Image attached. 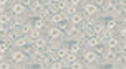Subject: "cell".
I'll list each match as a JSON object with an SVG mask.
<instances>
[{
    "instance_id": "cell-1",
    "label": "cell",
    "mask_w": 126,
    "mask_h": 69,
    "mask_svg": "<svg viewBox=\"0 0 126 69\" xmlns=\"http://www.w3.org/2000/svg\"><path fill=\"white\" fill-rule=\"evenodd\" d=\"M8 59L13 63V69H30V59L23 49L20 48H12L8 53Z\"/></svg>"
},
{
    "instance_id": "cell-2",
    "label": "cell",
    "mask_w": 126,
    "mask_h": 69,
    "mask_svg": "<svg viewBox=\"0 0 126 69\" xmlns=\"http://www.w3.org/2000/svg\"><path fill=\"white\" fill-rule=\"evenodd\" d=\"M80 58L85 61V64H86V69H101V68H103V66H101V63H100L101 54H100L96 49L85 48V49H83V53L80 54Z\"/></svg>"
},
{
    "instance_id": "cell-3",
    "label": "cell",
    "mask_w": 126,
    "mask_h": 69,
    "mask_svg": "<svg viewBox=\"0 0 126 69\" xmlns=\"http://www.w3.org/2000/svg\"><path fill=\"white\" fill-rule=\"evenodd\" d=\"M45 36L48 39H53V41H65V31L60 30V26L50 25V23H48V28L45 31Z\"/></svg>"
},
{
    "instance_id": "cell-4",
    "label": "cell",
    "mask_w": 126,
    "mask_h": 69,
    "mask_svg": "<svg viewBox=\"0 0 126 69\" xmlns=\"http://www.w3.org/2000/svg\"><path fill=\"white\" fill-rule=\"evenodd\" d=\"M80 10L83 12L85 17H100V18H101V8H100V7H96L94 2H86V0H85Z\"/></svg>"
},
{
    "instance_id": "cell-5",
    "label": "cell",
    "mask_w": 126,
    "mask_h": 69,
    "mask_svg": "<svg viewBox=\"0 0 126 69\" xmlns=\"http://www.w3.org/2000/svg\"><path fill=\"white\" fill-rule=\"evenodd\" d=\"M8 10H10L15 17H28V8H27L20 0H12Z\"/></svg>"
},
{
    "instance_id": "cell-6",
    "label": "cell",
    "mask_w": 126,
    "mask_h": 69,
    "mask_svg": "<svg viewBox=\"0 0 126 69\" xmlns=\"http://www.w3.org/2000/svg\"><path fill=\"white\" fill-rule=\"evenodd\" d=\"M28 59H30L32 68H38V66L47 59V53H45V49H37V48H35V51L28 56Z\"/></svg>"
},
{
    "instance_id": "cell-7",
    "label": "cell",
    "mask_w": 126,
    "mask_h": 69,
    "mask_svg": "<svg viewBox=\"0 0 126 69\" xmlns=\"http://www.w3.org/2000/svg\"><path fill=\"white\" fill-rule=\"evenodd\" d=\"M118 56L116 49H110V48H105V51L101 53V58H100V63L103 68H108L110 64L114 61V58Z\"/></svg>"
},
{
    "instance_id": "cell-8",
    "label": "cell",
    "mask_w": 126,
    "mask_h": 69,
    "mask_svg": "<svg viewBox=\"0 0 126 69\" xmlns=\"http://www.w3.org/2000/svg\"><path fill=\"white\" fill-rule=\"evenodd\" d=\"M80 35H81V28L76 25H70L68 30L65 31V41H68V43H71V41H76L78 38H80Z\"/></svg>"
},
{
    "instance_id": "cell-9",
    "label": "cell",
    "mask_w": 126,
    "mask_h": 69,
    "mask_svg": "<svg viewBox=\"0 0 126 69\" xmlns=\"http://www.w3.org/2000/svg\"><path fill=\"white\" fill-rule=\"evenodd\" d=\"M45 3L43 2H40V0H33V3H32V7L28 8V18H38L40 17V12L45 8Z\"/></svg>"
},
{
    "instance_id": "cell-10",
    "label": "cell",
    "mask_w": 126,
    "mask_h": 69,
    "mask_svg": "<svg viewBox=\"0 0 126 69\" xmlns=\"http://www.w3.org/2000/svg\"><path fill=\"white\" fill-rule=\"evenodd\" d=\"M18 36H22V31H20V30H13V28H10L7 33H2V35H0V41H7V43L13 44L15 39H17Z\"/></svg>"
},
{
    "instance_id": "cell-11",
    "label": "cell",
    "mask_w": 126,
    "mask_h": 69,
    "mask_svg": "<svg viewBox=\"0 0 126 69\" xmlns=\"http://www.w3.org/2000/svg\"><path fill=\"white\" fill-rule=\"evenodd\" d=\"M108 68H113V69H125L126 68V54H118L114 58V61Z\"/></svg>"
},
{
    "instance_id": "cell-12",
    "label": "cell",
    "mask_w": 126,
    "mask_h": 69,
    "mask_svg": "<svg viewBox=\"0 0 126 69\" xmlns=\"http://www.w3.org/2000/svg\"><path fill=\"white\" fill-rule=\"evenodd\" d=\"M70 25H76V26H80L85 21V15H83V12L81 10H78V12H75L71 17H70Z\"/></svg>"
},
{
    "instance_id": "cell-13",
    "label": "cell",
    "mask_w": 126,
    "mask_h": 69,
    "mask_svg": "<svg viewBox=\"0 0 126 69\" xmlns=\"http://www.w3.org/2000/svg\"><path fill=\"white\" fill-rule=\"evenodd\" d=\"M121 43H125V41H121L120 38L114 35V36L108 38L106 41H105V48H110V49H118V46H120Z\"/></svg>"
},
{
    "instance_id": "cell-14",
    "label": "cell",
    "mask_w": 126,
    "mask_h": 69,
    "mask_svg": "<svg viewBox=\"0 0 126 69\" xmlns=\"http://www.w3.org/2000/svg\"><path fill=\"white\" fill-rule=\"evenodd\" d=\"M27 20H28V17H15V15H13V20H12V23H10V28H13V30H20L22 26L25 25Z\"/></svg>"
},
{
    "instance_id": "cell-15",
    "label": "cell",
    "mask_w": 126,
    "mask_h": 69,
    "mask_svg": "<svg viewBox=\"0 0 126 69\" xmlns=\"http://www.w3.org/2000/svg\"><path fill=\"white\" fill-rule=\"evenodd\" d=\"M32 30H33V18H28L25 21V25L20 28V31H22V36H28L32 33Z\"/></svg>"
},
{
    "instance_id": "cell-16",
    "label": "cell",
    "mask_w": 126,
    "mask_h": 69,
    "mask_svg": "<svg viewBox=\"0 0 126 69\" xmlns=\"http://www.w3.org/2000/svg\"><path fill=\"white\" fill-rule=\"evenodd\" d=\"M33 46H35L37 49H45V48L48 46V38L45 36V35H43V36H40L38 39L33 41Z\"/></svg>"
},
{
    "instance_id": "cell-17",
    "label": "cell",
    "mask_w": 126,
    "mask_h": 69,
    "mask_svg": "<svg viewBox=\"0 0 126 69\" xmlns=\"http://www.w3.org/2000/svg\"><path fill=\"white\" fill-rule=\"evenodd\" d=\"M70 53V43L68 41H63L62 46L58 48V58L60 59H63V58H66V54Z\"/></svg>"
},
{
    "instance_id": "cell-18",
    "label": "cell",
    "mask_w": 126,
    "mask_h": 69,
    "mask_svg": "<svg viewBox=\"0 0 126 69\" xmlns=\"http://www.w3.org/2000/svg\"><path fill=\"white\" fill-rule=\"evenodd\" d=\"M33 26H35L37 30L47 31V28H48V21H47V20H42V18H33Z\"/></svg>"
},
{
    "instance_id": "cell-19",
    "label": "cell",
    "mask_w": 126,
    "mask_h": 69,
    "mask_svg": "<svg viewBox=\"0 0 126 69\" xmlns=\"http://www.w3.org/2000/svg\"><path fill=\"white\" fill-rule=\"evenodd\" d=\"M116 36L121 41H126V23H118L116 26Z\"/></svg>"
},
{
    "instance_id": "cell-20",
    "label": "cell",
    "mask_w": 126,
    "mask_h": 69,
    "mask_svg": "<svg viewBox=\"0 0 126 69\" xmlns=\"http://www.w3.org/2000/svg\"><path fill=\"white\" fill-rule=\"evenodd\" d=\"M63 20H65V18H63V13L62 12H58V13H53V15H51V17H50V20H48V23H50V25H60V23H62V21H63Z\"/></svg>"
},
{
    "instance_id": "cell-21",
    "label": "cell",
    "mask_w": 126,
    "mask_h": 69,
    "mask_svg": "<svg viewBox=\"0 0 126 69\" xmlns=\"http://www.w3.org/2000/svg\"><path fill=\"white\" fill-rule=\"evenodd\" d=\"M43 35H45V31H42V30H37V28L33 26L32 33L28 35V43H32V44H33V41H35V39H38L40 36H43Z\"/></svg>"
},
{
    "instance_id": "cell-22",
    "label": "cell",
    "mask_w": 126,
    "mask_h": 69,
    "mask_svg": "<svg viewBox=\"0 0 126 69\" xmlns=\"http://www.w3.org/2000/svg\"><path fill=\"white\" fill-rule=\"evenodd\" d=\"M100 38L96 36V35H93V36H90L88 39H86V46L85 48H91V49H94L96 46H100Z\"/></svg>"
},
{
    "instance_id": "cell-23",
    "label": "cell",
    "mask_w": 126,
    "mask_h": 69,
    "mask_svg": "<svg viewBox=\"0 0 126 69\" xmlns=\"http://www.w3.org/2000/svg\"><path fill=\"white\" fill-rule=\"evenodd\" d=\"M83 49H85V46L80 44L78 41H71V43H70V51H71V53H76L78 56L83 53Z\"/></svg>"
},
{
    "instance_id": "cell-24",
    "label": "cell",
    "mask_w": 126,
    "mask_h": 69,
    "mask_svg": "<svg viewBox=\"0 0 126 69\" xmlns=\"http://www.w3.org/2000/svg\"><path fill=\"white\" fill-rule=\"evenodd\" d=\"M27 44H28V36H18L12 46H13V48H20V49H22V48L27 46Z\"/></svg>"
},
{
    "instance_id": "cell-25",
    "label": "cell",
    "mask_w": 126,
    "mask_h": 69,
    "mask_svg": "<svg viewBox=\"0 0 126 69\" xmlns=\"http://www.w3.org/2000/svg\"><path fill=\"white\" fill-rule=\"evenodd\" d=\"M13 46L10 43H7V41H2L0 43V56H8V53L12 49Z\"/></svg>"
},
{
    "instance_id": "cell-26",
    "label": "cell",
    "mask_w": 126,
    "mask_h": 69,
    "mask_svg": "<svg viewBox=\"0 0 126 69\" xmlns=\"http://www.w3.org/2000/svg\"><path fill=\"white\" fill-rule=\"evenodd\" d=\"M105 28H106V26H105V18H100L98 21H96V25L93 26V33L94 35H100Z\"/></svg>"
},
{
    "instance_id": "cell-27",
    "label": "cell",
    "mask_w": 126,
    "mask_h": 69,
    "mask_svg": "<svg viewBox=\"0 0 126 69\" xmlns=\"http://www.w3.org/2000/svg\"><path fill=\"white\" fill-rule=\"evenodd\" d=\"M105 26H106L108 30H116V26H118V20H116V18H105Z\"/></svg>"
},
{
    "instance_id": "cell-28",
    "label": "cell",
    "mask_w": 126,
    "mask_h": 69,
    "mask_svg": "<svg viewBox=\"0 0 126 69\" xmlns=\"http://www.w3.org/2000/svg\"><path fill=\"white\" fill-rule=\"evenodd\" d=\"M70 69H86V64H85V61H83L81 58H78L75 63L70 64Z\"/></svg>"
},
{
    "instance_id": "cell-29",
    "label": "cell",
    "mask_w": 126,
    "mask_h": 69,
    "mask_svg": "<svg viewBox=\"0 0 126 69\" xmlns=\"http://www.w3.org/2000/svg\"><path fill=\"white\" fill-rule=\"evenodd\" d=\"M75 12H78V8H75V7L70 5L68 8L65 10V12H62V13H63V18H65V20H70V17H71V15H73Z\"/></svg>"
},
{
    "instance_id": "cell-30",
    "label": "cell",
    "mask_w": 126,
    "mask_h": 69,
    "mask_svg": "<svg viewBox=\"0 0 126 69\" xmlns=\"http://www.w3.org/2000/svg\"><path fill=\"white\" fill-rule=\"evenodd\" d=\"M57 5H58V10H60V12H65L70 7V0H58Z\"/></svg>"
},
{
    "instance_id": "cell-31",
    "label": "cell",
    "mask_w": 126,
    "mask_h": 69,
    "mask_svg": "<svg viewBox=\"0 0 126 69\" xmlns=\"http://www.w3.org/2000/svg\"><path fill=\"white\" fill-rule=\"evenodd\" d=\"M50 17H51V13H50V10H48V7H45L43 10L40 12V17H38V18L47 20V21H48V20H50Z\"/></svg>"
},
{
    "instance_id": "cell-32",
    "label": "cell",
    "mask_w": 126,
    "mask_h": 69,
    "mask_svg": "<svg viewBox=\"0 0 126 69\" xmlns=\"http://www.w3.org/2000/svg\"><path fill=\"white\" fill-rule=\"evenodd\" d=\"M78 58H80V56H78L76 53H71V51H70L68 54H66V58H65V59H66V61H68V63L71 64V63H75V61L78 59Z\"/></svg>"
},
{
    "instance_id": "cell-33",
    "label": "cell",
    "mask_w": 126,
    "mask_h": 69,
    "mask_svg": "<svg viewBox=\"0 0 126 69\" xmlns=\"http://www.w3.org/2000/svg\"><path fill=\"white\" fill-rule=\"evenodd\" d=\"M83 2H85V0H70V5L80 10V8H81V5H83Z\"/></svg>"
},
{
    "instance_id": "cell-34",
    "label": "cell",
    "mask_w": 126,
    "mask_h": 69,
    "mask_svg": "<svg viewBox=\"0 0 126 69\" xmlns=\"http://www.w3.org/2000/svg\"><path fill=\"white\" fill-rule=\"evenodd\" d=\"M58 26H60V30L66 31V30H68V26H70V21H68V20H63V21H62V23H60Z\"/></svg>"
},
{
    "instance_id": "cell-35",
    "label": "cell",
    "mask_w": 126,
    "mask_h": 69,
    "mask_svg": "<svg viewBox=\"0 0 126 69\" xmlns=\"http://www.w3.org/2000/svg\"><path fill=\"white\" fill-rule=\"evenodd\" d=\"M22 3L27 7V8H30L32 7V3H33V0H22Z\"/></svg>"
},
{
    "instance_id": "cell-36",
    "label": "cell",
    "mask_w": 126,
    "mask_h": 69,
    "mask_svg": "<svg viewBox=\"0 0 126 69\" xmlns=\"http://www.w3.org/2000/svg\"><path fill=\"white\" fill-rule=\"evenodd\" d=\"M105 2H106V0H94V3H96V7H100V8H101L103 5H105Z\"/></svg>"
},
{
    "instance_id": "cell-37",
    "label": "cell",
    "mask_w": 126,
    "mask_h": 69,
    "mask_svg": "<svg viewBox=\"0 0 126 69\" xmlns=\"http://www.w3.org/2000/svg\"><path fill=\"white\" fill-rule=\"evenodd\" d=\"M47 3H58V0H48Z\"/></svg>"
},
{
    "instance_id": "cell-38",
    "label": "cell",
    "mask_w": 126,
    "mask_h": 69,
    "mask_svg": "<svg viewBox=\"0 0 126 69\" xmlns=\"http://www.w3.org/2000/svg\"><path fill=\"white\" fill-rule=\"evenodd\" d=\"M40 2H43V3H45V5H47V2H48V0H40Z\"/></svg>"
},
{
    "instance_id": "cell-39",
    "label": "cell",
    "mask_w": 126,
    "mask_h": 69,
    "mask_svg": "<svg viewBox=\"0 0 126 69\" xmlns=\"http://www.w3.org/2000/svg\"><path fill=\"white\" fill-rule=\"evenodd\" d=\"M106 2H118V0H106Z\"/></svg>"
},
{
    "instance_id": "cell-40",
    "label": "cell",
    "mask_w": 126,
    "mask_h": 69,
    "mask_svg": "<svg viewBox=\"0 0 126 69\" xmlns=\"http://www.w3.org/2000/svg\"><path fill=\"white\" fill-rule=\"evenodd\" d=\"M86 2H94V0H86Z\"/></svg>"
},
{
    "instance_id": "cell-41",
    "label": "cell",
    "mask_w": 126,
    "mask_h": 69,
    "mask_svg": "<svg viewBox=\"0 0 126 69\" xmlns=\"http://www.w3.org/2000/svg\"><path fill=\"white\" fill-rule=\"evenodd\" d=\"M20 2H22V0H20Z\"/></svg>"
}]
</instances>
